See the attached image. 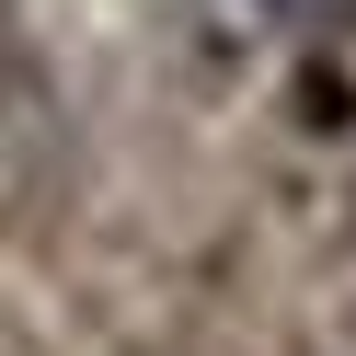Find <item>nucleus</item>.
I'll return each mask as SVG.
<instances>
[{"instance_id": "f257e3e1", "label": "nucleus", "mask_w": 356, "mask_h": 356, "mask_svg": "<svg viewBox=\"0 0 356 356\" xmlns=\"http://www.w3.org/2000/svg\"><path fill=\"white\" fill-rule=\"evenodd\" d=\"M230 12H241L253 35H276V24H299V12H322V0H230Z\"/></svg>"}, {"instance_id": "f03ea898", "label": "nucleus", "mask_w": 356, "mask_h": 356, "mask_svg": "<svg viewBox=\"0 0 356 356\" xmlns=\"http://www.w3.org/2000/svg\"><path fill=\"white\" fill-rule=\"evenodd\" d=\"M0 58H12V0H0Z\"/></svg>"}]
</instances>
